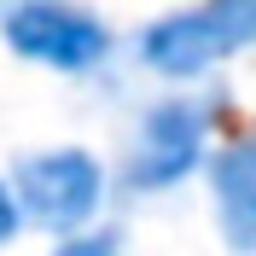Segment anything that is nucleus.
Returning a JSON list of instances; mask_svg holds the SVG:
<instances>
[{
    "label": "nucleus",
    "mask_w": 256,
    "mask_h": 256,
    "mask_svg": "<svg viewBox=\"0 0 256 256\" xmlns=\"http://www.w3.org/2000/svg\"><path fill=\"white\" fill-rule=\"evenodd\" d=\"M216 122H222V94L204 88H175L152 99L122 140V192L134 198H163L180 180H192L216 152Z\"/></svg>",
    "instance_id": "1"
},
{
    "label": "nucleus",
    "mask_w": 256,
    "mask_h": 256,
    "mask_svg": "<svg viewBox=\"0 0 256 256\" xmlns=\"http://www.w3.org/2000/svg\"><path fill=\"white\" fill-rule=\"evenodd\" d=\"M244 52H256V0H186L134 35V58L175 88H192Z\"/></svg>",
    "instance_id": "2"
},
{
    "label": "nucleus",
    "mask_w": 256,
    "mask_h": 256,
    "mask_svg": "<svg viewBox=\"0 0 256 256\" xmlns=\"http://www.w3.org/2000/svg\"><path fill=\"white\" fill-rule=\"evenodd\" d=\"M6 180H12L24 227L47 233V239H64V233L99 222L105 204H111V186H116L105 158L88 152V146H41V152H24Z\"/></svg>",
    "instance_id": "3"
},
{
    "label": "nucleus",
    "mask_w": 256,
    "mask_h": 256,
    "mask_svg": "<svg viewBox=\"0 0 256 256\" xmlns=\"http://www.w3.org/2000/svg\"><path fill=\"white\" fill-rule=\"evenodd\" d=\"M0 41L6 52L52 76H99L116 52L111 24L88 0H0Z\"/></svg>",
    "instance_id": "4"
},
{
    "label": "nucleus",
    "mask_w": 256,
    "mask_h": 256,
    "mask_svg": "<svg viewBox=\"0 0 256 256\" xmlns=\"http://www.w3.org/2000/svg\"><path fill=\"white\" fill-rule=\"evenodd\" d=\"M210 198L216 227L239 256H256V134H239L233 146L210 152Z\"/></svg>",
    "instance_id": "5"
},
{
    "label": "nucleus",
    "mask_w": 256,
    "mask_h": 256,
    "mask_svg": "<svg viewBox=\"0 0 256 256\" xmlns=\"http://www.w3.org/2000/svg\"><path fill=\"white\" fill-rule=\"evenodd\" d=\"M52 256H128V233L116 222H88V227H76V233H64L58 244H52Z\"/></svg>",
    "instance_id": "6"
},
{
    "label": "nucleus",
    "mask_w": 256,
    "mask_h": 256,
    "mask_svg": "<svg viewBox=\"0 0 256 256\" xmlns=\"http://www.w3.org/2000/svg\"><path fill=\"white\" fill-rule=\"evenodd\" d=\"M24 233V216H18V198H12V180L0 175V250Z\"/></svg>",
    "instance_id": "7"
}]
</instances>
